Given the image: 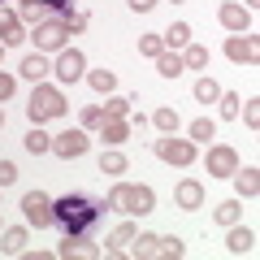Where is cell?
<instances>
[{"mask_svg":"<svg viewBox=\"0 0 260 260\" xmlns=\"http://www.w3.org/2000/svg\"><path fill=\"white\" fill-rule=\"evenodd\" d=\"M104 204H91L87 195H61V200H52V225H61L65 239H87V234L95 230V221H100Z\"/></svg>","mask_w":260,"mask_h":260,"instance_id":"6da1fadb","label":"cell"},{"mask_svg":"<svg viewBox=\"0 0 260 260\" xmlns=\"http://www.w3.org/2000/svg\"><path fill=\"white\" fill-rule=\"evenodd\" d=\"M104 213H121V217H148L156 213V191L143 182H117L104 195Z\"/></svg>","mask_w":260,"mask_h":260,"instance_id":"7a4b0ae2","label":"cell"},{"mask_svg":"<svg viewBox=\"0 0 260 260\" xmlns=\"http://www.w3.org/2000/svg\"><path fill=\"white\" fill-rule=\"evenodd\" d=\"M65 91L61 87H48V83H35V91H30V104H26V117L30 126H39V121H52V117H65Z\"/></svg>","mask_w":260,"mask_h":260,"instance_id":"3957f363","label":"cell"},{"mask_svg":"<svg viewBox=\"0 0 260 260\" xmlns=\"http://www.w3.org/2000/svg\"><path fill=\"white\" fill-rule=\"evenodd\" d=\"M65 39H70L65 18H44V22L35 26V52H61Z\"/></svg>","mask_w":260,"mask_h":260,"instance_id":"277c9868","label":"cell"},{"mask_svg":"<svg viewBox=\"0 0 260 260\" xmlns=\"http://www.w3.org/2000/svg\"><path fill=\"white\" fill-rule=\"evenodd\" d=\"M152 148H156V156L165 160V165H178V169H186L195 160V143L191 139H174V135H165V139H156Z\"/></svg>","mask_w":260,"mask_h":260,"instance_id":"5b68a950","label":"cell"},{"mask_svg":"<svg viewBox=\"0 0 260 260\" xmlns=\"http://www.w3.org/2000/svg\"><path fill=\"white\" fill-rule=\"evenodd\" d=\"M91 148V139H87V130H61V135H52V156H61V160H78L83 152Z\"/></svg>","mask_w":260,"mask_h":260,"instance_id":"8992f818","label":"cell"},{"mask_svg":"<svg viewBox=\"0 0 260 260\" xmlns=\"http://www.w3.org/2000/svg\"><path fill=\"white\" fill-rule=\"evenodd\" d=\"M22 217H26L35 230H48V225H52V200H48L44 191H26L22 195Z\"/></svg>","mask_w":260,"mask_h":260,"instance_id":"52a82bcc","label":"cell"},{"mask_svg":"<svg viewBox=\"0 0 260 260\" xmlns=\"http://www.w3.org/2000/svg\"><path fill=\"white\" fill-rule=\"evenodd\" d=\"M52 74L61 78L65 87H74L78 78L87 74V56L78 52V48H61V56H56V65H52Z\"/></svg>","mask_w":260,"mask_h":260,"instance_id":"ba28073f","label":"cell"},{"mask_svg":"<svg viewBox=\"0 0 260 260\" xmlns=\"http://www.w3.org/2000/svg\"><path fill=\"white\" fill-rule=\"evenodd\" d=\"M225 56L234 65H256L260 61V39L256 35H230L225 39Z\"/></svg>","mask_w":260,"mask_h":260,"instance_id":"9c48e42d","label":"cell"},{"mask_svg":"<svg viewBox=\"0 0 260 260\" xmlns=\"http://www.w3.org/2000/svg\"><path fill=\"white\" fill-rule=\"evenodd\" d=\"M217 22H221L225 30H234V35H247V26H251V9H243L239 0H225L221 9H217Z\"/></svg>","mask_w":260,"mask_h":260,"instance_id":"30bf717a","label":"cell"},{"mask_svg":"<svg viewBox=\"0 0 260 260\" xmlns=\"http://www.w3.org/2000/svg\"><path fill=\"white\" fill-rule=\"evenodd\" d=\"M234 169H239V152H234L230 143L208 148V174H213V178H230Z\"/></svg>","mask_w":260,"mask_h":260,"instance_id":"8fae6325","label":"cell"},{"mask_svg":"<svg viewBox=\"0 0 260 260\" xmlns=\"http://www.w3.org/2000/svg\"><path fill=\"white\" fill-rule=\"evenodd\" d=\"M174 200H178V208H186V213L204 208V182H195V178H182V182L174 186Z\"/></svg>","mask_w":260,"mask_h":260,"instance_id":"7c38bea8","label":"cell"},{"mask_svg":"<svg viewBox=\"0 0 260 260\" xmlns=\"http://www.w3.org/2000/svg\"><path fill=\"white\" fill-rule=\"evenodd\" d=\"M225 251H230V256H251V251H256V230H247V225L234 221L230 234H225Z\"/></svg>","mask_w":260,"mask_h":260,"instance_id":"4fadbf2b","label":"cell"},{"mask_svg":"<svg viewBox=\"0 0 260 260\" xmlns=\"http://www.w3.org/2000/svg\"><path fill=\"white\" fill-rule=\"evenodd\" d=\"M22 39H26V26H22V18H18L13 9H5V5H0V44L13 48V44H22Z\"/></svg>","mask_w":260,"mask_h":260,"instance_id":"5bb4252c","label":"cell"},{"mask_svg":"<svg viewBox=\"0 0 260 260\" xmlns=\"http://www.w3.org/2000/svg\"><path fill=\"white\" fill-rule=\"evenodd\" d=\"M100 139L109 143V148H121V143L130 139V117H104V126H100Z\"/></svg>","mask_w":260,"mask_h":260,"instance_id":"9a60e30c","label":"cell"},{"mask_svg":"<svg viewBox=\"0 0 260 260\" xmlns=\"http://www.w3.org/2000/svg\"><path fill=\"white\" fill-rule=\"evenodd\" d=\"M56 256L61 260H95V256H104V251L91 247V243H83V239H65L61 247H56Z\"/></svg>","mask_w":260,"mask_h":260,"instance_id":"2e32d148","label":"cell"},{"mask_svg":"<svg viewBox=\"0 0 260 260\" xmlns=\"http://www.w3.org/2000/svg\"><path fill=\"white\" fill-rule=\"evenodd\" d=\"M230 178H234V191H239L243 200H251V195H260V169H251V165H247V169H234Z\"/></svg>","mask_w":260,"mask_h":260,"instance_id":"e0dca14e","label":"cell"},{"mask_svg":"<svg viewBox=\"0 0 260 260\" xmlns=\"http://www.w3.org/2000/svg\"><path fill=\"white\" fill-rule=\"evenodd\" d=\"M26 243H30L26 225H9V230H5V239H0V251H5V256H22V251H26Z\"/></svg>","mask_w":260,"mask_h":260,"instance_id":"ac0fdd59","label":"cell"},{"mask_svg":"<svg viewBox=\"0 0 260 260\" xmlns=\"http://www.w3.org/2000/svg\"><path fill=\"white\" fill-rule=\"evenodd\" d=\"M48 70H52V65L44 61V52L22 56V78H30V83H44V78H48Z\"/></svg>","mask_w":260,"mask_h":260,"instance_id":"d6986e66","label":"cell"},{"mask_svg":"<svg viewBox=\"0 0 260 260\" xmlns=\"http://www.w3.org/2000/svg\"><path fill=\"white\" fill-rule=\"evenodd\" d=\"M156 74H160V78H178V74H186L182 52H169V48H165V52L156 56Z\"/></svg>","mask_w":260,"mask_h":260,"instance_id":"ffe728a7","label":"cell"},{"mask_svg":"<svg viewBox=\"0 0 260 260\" xmlns=\"http://www.w3.org/2000/svg\"><path fill=\"white\" fill-rule=\"evenodd\" d=\"M160 39H165V48H169V52H182V48L191 44V26H186V22H174V26H169Z\"/></svg>","mask_w":260,"mask_h":260,"instance_id":"44dd1931","label":"cell"},{"mask_svg":"<svg viewBox=\"0 0 260 260\" xmlns=\"http://www.w3.org/2000/svg\"><path fill=\"white\" fill-rule=\"evenodd\" d=\"M22 148H26L30 156H44V152L52 148V135H44L39 126H30V130H26V139H22Z\"/></svg>","mask_w":260,"mask_h":260,"instance_id":"7402d4cb","label":"cell"},{"mask_svg":"<svg viewBox=\"0 0 260 260\" xmlns=\"http://www.w3.org/2000/svg\"><path fill=\"white\" fill-rule=\"evenodd\" d=\"M87 83H91V91H100V95H113V87H117V74L113 70H91V74H83Z\"/></svg>","mask_w":260,"mask_h":260,"instance_id":"603a6c76","label":"cell"},{"mask_svg":"<svg viewBox=\"0 0 260 260\" xmlns=\"http://www.w3.org/2000/svg\"><path fill=\"white\" fill-rule=\"evenodd\" d=\"M126 169H130V160L121 156L117 148H109V152H104V156H100V174H109V178H117V174H126Z\"/></svg>","mask_w":260,"mask_h":260,"instance_id":"cb8c5ba5","label":"cell"},{"mask_svg":"<svg viewBox=\"0 0 260 260\" xmlns=\"http://www.w3.org/2000/svg\"><path fill=\"white\" fill-rule=\"evenodd\" d=\"M135 256L139 260L160 256V234H135Z\"/></svg>","mask_w":260,"mask_h":260,"instance_id":"d4e9b609","label":"cell"},{"mask_svg":"<svg viewBox=\"0 0 260 260\" xmlns=\"http://www.w3.org/2000/svg\"><path fill=\"white\" fill-rule=\"evenodd\" d=\"M182 65H186V70H208V48L186 44V48H182Z\"/></svg>","mask_w":260,"mask_h":260,"instance_id":"484cf974","label":"cell"},{"mask_svg":"<svg viewBox=\"0 0 260 260\" xmlns=\"http://www.w3.org/2000/svg\"><path fill=\"white\" fill-rule=\"evenodd\" d=\"M217 95H221V83H217V78H200V83H195V100L200 104H217Z\"/></svg>","mask_w":260,"mask_h":260,"instance_id":"4316f807","label":"cell"},{"mask_svg":"<svg viewBox=\"0 0 260 260\" xmlns=\"http://www.w3.org/2000/svg\"><path fill=\"white\" fill-rule=\"evenodd\" d=\"M152 126H156V130H165V135H174V130H178V109L160 104V109L152 113Z\"/></svg>","mask_w":260,"mask_h":260,"instance_id":"83f0119b","label":"cell"},{"mask_svg":"<svg viewBox=\"0 0 260 260\" xmlns=\"http://www.w3.org/2000/svg\"><path fill=\"white\" fill-rule=\"evenodd\" d=\"M160 256H169V260H182V256H186V243L178 239V234H160Z\"/></svg>","mask_w":260,"mask_h":260,"instance_id":"f1b7e54d","label":"cell"},{"mask_svg":"<svg viewBox=\"0 0 260 260\" xmlns=\"http://www.w3.org/2000/svg\"><path fill=\"white\" fill-rule=\"evenodd\" d=\"M213 135H217V126H213L208 117H195V121H191V143H208Z\"/></svg>","mask_w":260,"mask_h":260,"instance_id":"f546056e","label":"cell"},{"mask_svg":"<svg viewBox=\"0 0 260 260\" xmlns=\"http://www.w3.org/2000/svg\"><path fill=\"white\" fill-rule=\"evenodd\" d=\"M213 217L221 225H234V221H239V200H221V204L213 208Z\"/></svg>","mask_w":260,"mask_h":260,"instance_id":"4dcf8cb0","label":"cell"},{"mask_svg":"<svg viewBox=\"0 0 260 260\" xmlns=\"http://www.w3.org/2000/svg\"><path fill=\"white\" fill-rule=\"evenodd\" d=\"M78 121H83V130H100L104 126V109L100 104H87V109L78 113Z\"/></svg>","mask_w":260,"mask_h":260,"instance_id":"1f68e13d","label":"cell"},{"mask_svg":"<svg viewBox=\"0 0 260 260\" xmlns=\"http://www.w3.org/2000/svg\"><path fill=\"white\" fill-rule=\"evenodd\" d=\"M160 52H165V39L160 35H139V56H152V61H156Z\"/></svg>","mask_w":260,"mask_h":260,"instance_id":"d6a6232c","label":"cell"},{"mask_svg":"<svg viewBox=\"0 0 260 260\" xmlns=\"http://www.w3.org/2000/svg\"><path fill=\"white\" fill-rule=\"evenodd\" d=\"M104 117H130V100L126 95H109L104 100Z\"/></svg>","mask_w":260,"mask_h":260,"instance_id":"836d02e7","label":"cell"},{"mask_svg":"<svg viewBox=\"0 0 260 260\" xmlns=\"http://www.w3.org/2000/svg\"><path fill=\"white\" fill-rule=\"evenodd\" d=\"M217 104H221V117L225 121H234V117H239V95H234V91H221V95H217Z\"/></svg>","mask_w":260,"mask_h":260,"instance_id":"e575fe53","label":"cell"},{"mask_svg":"<svg viewBox=\"0 0 260 260\" xmlns=\"http://www.w3.org/2000/svg\"><path fill=\"white\" fill-rule=\"evenodd\" d=\"M18 18H22V26H26V22H30V26H39V22H44V5H22Z\"/></svg>","mask_w":260,"mask_h":260,"instance_id":"d590c367","label":"cell"},{"mask_svg":"<svg viewBox=\"0 0 260 260\" xmlns=\"http://www.w3.org/2000/svg\"><path fill=\"white\" fill-rule=\"evenodd\" d=\"M239 113H243V121H247L251 130L260 126V100H247V104H239Z\"/></svg>","mask_w":260,"mask_h":260,"instance_id":"8d00e7d4","label":"cell"},{"mask_svg":"<svg viewBox=\"0 0 260 260\" xmlns=\"http://www.w3.org/2000/svg\"><path fill=\"white\" fill-rule=\"evenodd\" d=\"M87 22H91V13H65V26H70V35L87 30Z\"/></svg>","mask_w":260,"mask_h":260,"instance_id":"74e56055","label":"cell"},{"mask_svg":"<svg viewBox=\"0 0 260 260\" xmlns=\"http://www.w3.org/2000/svg\"><path fill=\"white\" fill-rule=\"evenodd\" d=\"M18 182V165L13 160H0V186H13Z\"/></svg>","mask_w":260,"mask_h":260,"instance_id":"f35d334b","label":"cell"},{"mask_svg":"<svg viewBox=\"0 0 260 260\" xmlns=\"http://www.w3.org/2000/svg\"><path fill=\"white\" fill-rule=\"evenodd\" d=\"M13 91H18V78H13V74H5V70H0V100H9Z\"/></svg>","mask_w":260,"mask_h":260,"instance_id":"ab89813d","label":"cell"},{"mask_svg":"<svg viewBox=\"0 0 260 260\" xmlns=\"http://www.w3.org/2000/svg\"><path fill=\"white\" fill-rule=\"evenodd\" d=\"M126 5H130L135 13H148V9H156V0H126Z\"/></svg>","mask_w":260,"mask_h":260,"instance_id":"60d3db41","label":"cell"},{"mask_svg":"<svg viewBox=\"0 0 260 260\" xmlns=\"http://www.w3.org/2000/svg\"><path fill=\"white\" fill-rule=\"evenodd\" d=\"M39 5H48V9H61V18L70 13V0H39Z\"/></svg>","mask_w":260,"mask_h":260,"instance_id":"b9f144b4","label":"cell"},{"mask_svg":"<svg viewBox=\"0 0 260 260\" xmlns=\"http://www.w3.org/2000/svg\"><path fill=\"white\" fill-rule=\"evenodd\" d=\"M256 5H260V0H247V5H243V9H256Z\"/></svg>","mask_w":260,"mask_h":260,"instance_id":"7bdbcfd3","label":"cell"},{"mask_svg":"<svg viewBox=\"0 0 260 260\" xmlns=\"http://www.w3.org/2000/svg\"><path fill=\"white\" fill-rule=\"evenodd\" d=\"M0 126H5V109H0Z\"/></svg>","mask_w":260,"mask_h":260,"instance_id":"ee69618b","label":"cell"},{"mask_svg":"<svg viewBox=\"0 0 260 260\" xmlns=\"http://www.w3.org/2000/svg\"><path fill=\"white\" fill-rule=\"evenodd\" d=\"M0 56H5V44H0Z\"/></svg>","mask_w":260,"mask_h":260,"instance_id":"f6af8a7d","label":"cell"},{"mask_svg":"<svg viewBox=\"0 0 260 260\" xmlns=\"http://www.w3.org/2000/svg\"><path fill=\"white\" fill-rule=\"evenodd\" d=\"M174 5H182V0H174Z\"/></svg>","mask_w":260,"mask_h":260,"instance_id":"bcb514c9","label":"cell"}]
</instances>
